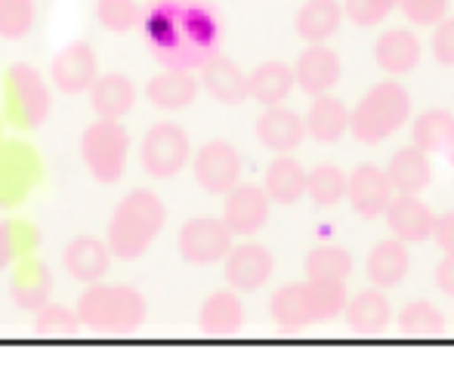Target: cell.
<instances>
[{"mask_svg": "<svg viewBox=\"0 0 454 386\" xmlns=\"http://www.w3.org/2000/svg\"><path fill=\"white\" fill-rule=\"evenodd\" d=\"M235 232L226 226V220L216 217H198L180 229V254L192 266H214L226 260L232 250Z\"/></svg>", "mask_w": 454, "mask_h": 386, "instance_id": "obj_9", "label": "cell"}, {"mask_svg": "<svg viewBox=\"0 0 454 386\" xmlns=\"http://www.w3.org/2000/svg\"><path fill=\"white\" fill-rule=\"evenodd\" d=\"M245 325V306H241L239 294L232 291H216L204 300L201 312H198V327L207 337H232Z\"/></svg>", "mask_w": 454, "mask_h": 386, "instance_id": "obj_24", "label": "cell"}, {"mask_svg": "<svg viewBox=\"0 0 454 386\" xmlns=\"http://www.w3.org/2000/svg\"><path fill=\"white\" fill-rule=\"evenodd\" d=\"M50 87L28 62H12L4 75V112L16 130H37L50 118Z\"/></svg>", "mask_w": 454, "mask_h": 386, "instance_id": "obj_6", "label": "cell"}, {"mask_svg": "<svg viewBox=\"0 0 454 386\" xmlns=\"http://www.w3.org/2000/svg\"><path fill=\"white\" fill-rule=\"evenodd\" d=\"M399 327L408 337H439V334H445V315L427 300H414L402 309Z\"/></svg>", "mask_w": 454, "mask_h": 386, "instance_id": "obj_37", "label": "cell"}, {"mask_svg": "<svg viewBox=\"0 0 454 386\" xmlns=\"http://www.w3.org/2000/svg\"><path fill=\"white\" fill-rule=\"evenodd\" d=\"M414 146H420L427 154H445L454 139V114L445 108H430L414 121Z\"/></svg>", "mask_w": 454, "mask_h": 386, "instance_id": "obj_33", "label": "cell"}, {"mask_svg": "<svg viewBox=\"0 0 454 386\" xmlns=\"http://www.w3.org/2000/svg\"><path fill=\"white\" fill-rule=\"evenodd\" d=\"M168 223V208L152 189H133L108 220V244L118 260H139Z\"/></svg>", "mask_w": 454, "mask_h": 386, "instance_id": "obj_2", "label": "cell"}, {"mask_svg": "<svg viewBox=\"0 0 454 386\" xmlns=\"http://www.w3.org/2000/svg\"><path fill=\"white\" fill-rule=\"evenodd\" d=\"M294 87H297V72L285 62H263L251 75V96L266 108L281 106Z\"/></svg>", "mask_w": 454, "mask_h": 386, "instance_id": "obj_30", "label": "cell"}, {"mask_svg": "<svg viewBox=\"0 0 454 386\" xmlns=\"http://www.w3.org/2000/svg\"><path fill=\"white\" fill-rule=\"evenodd\" d=\"M445 161H449V164H454V139H451L449 149H445Z\"/></svg>", "mask_w": 454, "mask_h": 386, "instance_id": "obj_46", "label": "cell"}, {"mask_svg": "<svg viewBox=\"0 0 454 386\" xmlns=\"http://www.w3.org/2000/svg\"><path fill=\"white\" fill-rule=\"evenodd\" d=\"M349 121H353L349 108L343 106L337 96L322 93V96H316L309 114H306V130H309V137L316 139V143L331 146L349 130Z\"/></svg>", "mask_w": 454, "mask_h": 386, "instance_id": "obj_26", "label": "cell"}, {"mask_svg": "<svg viewBox=\"0 0 454 386\" xmlns=\"http://www.w3.org/2000/svg\"><path fill=\"white\" fill-rule=\"evenodd\" d=\"M41 179V161L31 146L4 143L0 146V208L19 204Z\"/></svg>", "mask_w": 454, "mask_h": 386, "instance_id": "obj_11", "label": "cell"}, {"mask_svg": "<svg viewBox=\"0 0 454 386\" xmlns=\"http://www.w3.org/2000/svg\"><path fill=\"white\" fill-rule=\"evenodd\" d=\"M201 87L223 106H241L251 96V75H245L229 56L216 53L201 66Z\"/></svg>", "mask_w": 454, "mask_h": 386, "instance_id": "obj_19", "label": "cell"}, {"mask_svg": "<svg viewBox=\"0 0 454 386\" xmlns=\"http://www.w3.org/2000/svg\"><path fill=\"white\" fill-rule=\"evenodd\" d=\"M395 6H399V0H347L343 10H347V16L353 19L356 25L371 28V25L383 22Z\"/></svg>", "mask_w": 454, "mask_h": 386, "instance_id": "obj_40", "label": "cell"}, {"mask_svg": "<svg viewBox=\"0 0 454 386\" xmlns=\"http://www.w3.org/2000/svg\"><path fill=\"white\" fill-rule=\"evenodd\" d=\"M0 130H4V121H0Z\"/></svg>", "mask_w": 454, "mask_h": 386, "instance_id": "obj_47", "label": "cell"}, {"mask_svg": "<svg viewBox=\"0 0 454 386\" xmlns=\"http://www.w3.org/2000/svg\"><path fill=\"white\" fill-rule=\"evenodd\" d=\"M84 327L78 309H68L59 303H47L35 312V331L41 337H72Z\"/></svg>", "mask_w": 454, "mask_h": 386, "instance_id": "obj_39", "label": "cell"}, {"mask_svg": "<svg viewBox=\"0 0 454 386\" xmlns=\"http://www.w3.org/2000/svg\"><path fill=\"white\" fill-rule=\"evenodd\" d=\"M90 106L99 118H112V121L127 118L133 112V106H137V83L118 72L99 75V81L90 90Z\"/></svg>", "mask_w": 454, "mask_h": 386, "instance_id": "obj_23", "label": "cell"}, {"mask_svg": "<svg viewBox=\"0 0 454 386\" xmlns=\"http://www.w3.org/2000/svg\"><path fill=\"white\" fill-rule=\"evenodd\" d=\"M192 158V139L174 121H161L143 137L139 146V164L149 177L174 179Z\"/></svg>", "mask_w": 454, "mask_h": 386, "instance_id": "obj_8", "label": "cell"}, {"mask_svg": "<svg viewBox=\"0 0 454 386\" xmlns=\"http://www.w3.org/2000/svg\"><path fill=\"white\" fill-rule=\"evenodd\" d=\"M306 275L309 279H322V281H347L353 275V256L343 248H316L306 260Z\"/></svg>", "mask_w": 454, "mask_h": 386, "instance_id": "obj_36", "label": "cell"}, {"mask_svg": "<svg viewBox=\"0 0 454 386\" xmlns=\"http://www.w3.org/2000/svg\"><path fill=\"white\" fill-rule=\"evenodd\" d=\"M270 208L272 198L266 192V185L254 183H239L226 195V210H223V220L235 235H257L260 229L270 223Z\"/></svg>", "mask_w": 454, "mask_h": 386, "instance_id": "obj_13", "label": "cell"}, {"mask_svg": "<svg viewBox=\"0 0 454 386\" xmlns=\"http://www.w3.org/2000/svg\"><path fill=\"white\" fill-rule=\"evenodd\" d=\"M37 6L35 0H0V37L4 41H22L35 28Z\"/></svg>", "mask_w": 454, "mask_h": 386, "instance_id": "obj_38", "label": "cell"}, {"mask_svg": "<svg viewBox=\"0 0 454 386\" xmlns=\"http://www.w3.org/2000/svg\"><path fill=\"white\" fill-rule=\"evenodd\" d=\"M143 16L139 0H96V19L112 35H130L143 25Z\"/></svg>", "mask_w": 454, "mask_h": 386, "instance_id": "obj_35", "label": "cell"}, {"mask_svg": "<svg viewBox=\"0 0 454 386\" xmlns=\"http://www.w3.org/2000/svg\"><path fill=\"white\" fill-rule=\"evenodd\" d=\"M343 12L347 10L337 0H309L297 12V35L306 37L309 43H325L328 37L337 35Z\"/></svg>", "mask_w": 454, "mask_h": 386, "instance_id": "obj_31", "label": "cell"}, {"mask_svg": "<svg viewBox=\"0 0 454 386\" xmlns=\"http://www.w3.org/2000/svg\"><path fill=\"white\" fill-rule=\"evenodd\" d=\"M10 297L25 312H37L47 306L53 297V272L47 263H41L37 256H25L10 279Z\"/></svg>", "mask_w": 454, "mask_h": 386, "instance_id": "obj_18", "label": "cell"}, {"mask_svg": "<svg viewBox=\"0 0 454 386\" xmlns=\"http://www.w3.org/2000/svg\"><path fill=\"white\" fill-rule=\"evenodd\" d=\"M349 195V177L334 164H322L309 173V198L318 208H334Z\"/></svg>", "mask_w": 454, "mask_h": 386, "instance_id": "obj_34", "label": "cell"}, {"mask_svg": "<svg viewBox=\"0 0 454 386\" xmlns=\"http://www.w3.org/2000/svg\"><path fill=\"white\" fill-rule=\"evenodd\" d=\"M408 266H411V256H408V248L402 238L380 241L368 254V279L374 281V288L402 285V279L408 275Z\"/></svg>", "mask_w": 454, "mask_h": 386, "instance_id": "obj_29", "label": "cell"}, {"mask_svg": "<svg viewBox=\"0 0 454 386\" xmlns=\"http://www.w3.org/2000/svg\"><path fill=\"white\" fill-rule=\"evenodd\" d=\"M399 6L414 25H439L449 12V0H399Z\"/></svg>", "mask_w": 454, "mask_h": 386, "instance_id": "obj_41", "label": "cell"}, {"mask_svg": "<svg viewBox=\"0 0 454 386\" xmlns=\"http://www.w3.org/2000/svg\"><path fill=\"white\" fill-rule=\"evenodd\" d=\"M139 28L161 68L201 72L223 50V19L207 0H155Z\"/></svg>", "mask_w": 454, "mask_h": 386, "instance_id": "obj_1", "label": "cell"}, {"mask_svg": "<svg viewBox=\"0 0 454 386\" xmlns=\"http://www.w3.org/2000/svg\"><path fill=\"white\" fill-rule=\"evenodd\" d=\"M309 137L306 121L300 118L294 108L285 106H270L257 121V139L275 154H291L303 146V139Z\"/></svg>", "mask_w": 454, "mask_h": 386, "instance_id": "obj_17", "label": "cell"}, {"mask_svg": "<svg viewBox=\"0 0 454 386\" xmlns=\"http://www.w3.org/2000/svg\"><path fill=\"white\" fill-rule=\"evenodd\" d=\"M387 173L399 195H420V192L433 183L430 158H427V152L420 149V146H408V149L395 152Z\"/></svg>", "mask_w": 454, "mask_h": 386, "instance_id": "obj_27", "label": "cell"}, {"mask_svg": "<svg viewBox=\"0 0 454 386\" xmlns=\"http://www.w3.org/2000/svg\"><path fill=\"white\" fill-rule=\"evenodd\" d=\"M377 66L387 75H408L411 68H418L420 62V41L411 31H387L374 47Z\"/></svg>", "mask_w": 454, "mask_h": 386, "instance_id": "obj_28", "label": "cell"}, {"mask_svg": "<svg viewBox=\"0 0 454 386\" xmlns=\"http://www.w3.org/2000/svg\"><path fill=\"white\" fill-rule=\"evenodd\" d=\"M192 170H195V179L204 192L229 195L241 183V154L235 146L214 139V143L198 149L195 161H192Z\"/></svg>", "mask_w": 454, "mask_h": 386, "instance_id": "obj_10", "label": "cell"}, {"mask_svg": "<svg viewBox=\"0 0 454 386\" xmlns=\"http://www.w3.org/2000/svg\"><path fill=\"white\" fill-rule=\"evenodd\" d=\"M347 198L359 217H364V220H377V217L387 214L389 204H393L395 185L387 170H380V167H374V164H362V167H356L353 177H349Z\"/></svg>", "mask_w": 454, "mask_h": 386, "instance_id": "obj_14", "label": "cell"}, {"mask_svg": "<svg viewBox=\"0 0 454 386\" xmlns=\"http://www.w3.org/2000/svg\"><path fill=\"white\" fill-rule=\"evenodd\" d=\"M349 294L347 281H322V279H306L285 285L272 294V319L281 327H306V325H322V321L337 319L347 312Z\"/></svg>", "mask_w": 454, "mask_h": 386, "instance_id": "obj_3", "label": "cell"}, {"mask_svg": "<svg viewBox=\"0 0 454 386\" xmlns=\"http://www.w3.org/2000/svg\"><path fill=\"white\" fill-rule=\"evenodd\" d=\"M389 319H393V306H389V300L380 294V288L356 294L347 303V321H349V327L359 334L383 331V327L389 325Z\"/></svg>", "mask_w": 454, "mask_h": 386, "instance_id": "obj_32", "label": "cell"}, {"mask_svg": "<svg viewBox=\"0 0 454 386\" xmlns=\"http://www.w3.org/2000/svg\"><path fill=\"white\" fill-rule=\"evenodd\" d=\"M436 285L442 294H449V297H454V254H445V260L439 263L436 269Z\"/></svg>", "mask_w": 454, "mask_h": 386, "instance_id": "obj_45", "label": "cell"}, {"mask_svg": "<svg viewBox=\"0 0 454 386\" xmlns=\"http://www.w3.org/2000/svg\"><path fill=\"white\" fill-rule=\"evenodd\" d=\"M112 244L108 238L96 235H74L72 241L62 250V266L72 275L74 281H84V285H96L108 275V266H112Z\"/></svg>", "mask_w": 454, "mask_h": 386, "instance_id": "obj_15", "label": "cell"}, {"mask_svg": "<svg viewBox=\"0 0 454 386\" xmlns=\"http://www.w3.org/2000/svg\"><path fill=\"white\" fill-rule=\"evenodd\" d=\"M152 4H155V0H152Z\"/></svg>", "mask_w": 454, "mask_h": 386, "instance_id": "obj_48", "label": "cell"}, {"mask_svg": "<svg viewBox=\"0 0 454 386\" xmlns=\"http://www.w3.org/2000/svg\"><path fill=\"white\" fill-rule=\"evenodd\" d=\"M387 223L393 229V235L402 238L405 244L427 241V238H433V229H436V217L418 195L393 198V204L387 210Z\"/></svg>", "mask_w": 454, "mask_h": 386, "instance_id": "obj_22", "label": "cell"}, {"mask_svg": "<svg viewBox=\"0 0 454 386\" xmlns=\"http://www.w3.org/2000/svg\"><path fill=\"white\" fill-rule=\"evenodd\" d=\"M297 87L309 96H322L328 93L331 87L340 83L343 66H340V56L334 53L331 47L325 43H312L303 56L297 59Z\"/></svg>", "mask_w": 454, "mask_h": 386, "instance_id": "obj_20", "label": "cell"}, {"mask_svg": "<svg viewBox=\"0 0 454 386\" xmlns=\"http://www.w3.org/2000/svg\"><path fill=\"white\" fill-rule=\"evenodd\" d=\"M408 118H411V96H408V90L395 81H383L377 87H371L364 93V99L356 106L349 130H353V137L359 143L377 146L393 137L395 130H402Z\"/></svg>", "mask_w": 454, "mask_h": 386, "instance_id": "obj_5", "label": "cell"}, {"mask_svg": "<svg viewBox=\"0 0 454 386\" xmlns=\"http://www.w3.org/2000/svg\"><path fill=\"white\" fill-rule=\"evenodd\" d=\"M263 185L275 204L291 208V204H297L303 195H309V173L303 170V164H300L297 158L278 154L270 164V170H266Z\"/></svg>", "mask_w": 454, "mask_h": 386, "instance_id": "obj_25", "label": "cell"}, {"mask_svg": "<svg viewBox=\"0 0 454 386\" xmlns=\"http://www.w3.org/2000/svg\"><path fill=\"white\" fill-rule=\"evenodd\" d=\"M201 90V77L192 72H176V68H164L161 75H155L145 83V99L161 112H183L198 99Z\"/></svg>", "mask_w": 454, "mask_h": 386, "instance_id": "obj_21", "label": "cell"}, {"mask_svg": "<svg viewBox=\"0 0 454 386\" xmlns=\"http://www.w3.org/2000/svg\"><path fill=\"white\" fill-rule=\"evenodd\" d=\"M78 315L84 327H93V331L130 334L143 327L145 315H149V303H145V294L133 285L96 281V285H87V291L81 294Z\"/></svg>", "mask_w": 454, "mask_h": 386, "instance_id": "obj_4", "label": "cell"}, {"mask_svg": "<svg viewBox=\"0 0 454 386\" xmlns=\"http://www.w3.org/2000/svg\"><path fill=\"white\" fill-rule=\"evenodd\" d=\"M28 226L19 223H0V272L10 269V263L22 254V232Z\"/></svg>", "mask_w": 454, "mask_h": 386, "instance_id": "obj_42", "label": "cell"}, {"mask_svg": "<svg viewBox=\"0 0 454 386\" xmlns=\"http://www.w3.org/2000/svg\"><path fill=\"white\" fill-rule=\"evenodd\" d=\"M275 260L263 244H239L226 256V281L235 291H260L272 279Z\"/></svg>", "mask_w": 454, "mask_h": 386, "instance_id": "obj_16", "label": "cell"}, {"mask_svg": "<svg viewBox=\"0 0 454 386\" xmlns=\"http://www.w3.org/2000/svg\"><path fill=\"white\" fill-rule=\"evenodd\" d=\"M50 81H53L56 90H62L66 96L90 93L93 83L99 81V59H96V50L87 41H74V43H68V47H62L59 53L53 56Z\"/></svg>", "mask_w": 454, "mask_h": 386, "instance_id": "obj_12", "label": "cell"}, {"mask_svg": "<svg viewBox=\"0 0 454 386\" xmlns=\"http://www.w3.org/2000/svg\"><path fill=\"white\" fill-rule=\"evenodd\" d=\"M433 241H436L445 254H454V214H451V210H449V214H442V217H436Z\"/></svg>", "mask_w": 454, "mask_h": 386, "instance_id": "obj_44", "label": "cell"}, {"mask_svg": "<svg viewBox=\"0 0 454 386\" xmlns=\"http://www.w3.org/2000/svg\"><path fill=\"white\" fill-rule=\"evenodd\" d=\"M81 158H84V167L96 183H118L127 170V158H130L127 127L112 118H96L81 137Z\"/></svg>", "mask_w": 454, "mask_h": 386, "instance_id": "obj_7", "label": "cell"}, {"mask_svg": "<svg viewBox=\"0 0 454 386\" xmlns=\"http://www.w3.org/2000/svg\"><path fill=\"white\" fill-rule=\"evenodd\" d=\"M433 53L442 66H454V19H442L433 35Z\"/></svg>", "mask_w": 454, "mask_h": 386, "instance_id": "obj_43", "label": "cell"}]
</instances>
